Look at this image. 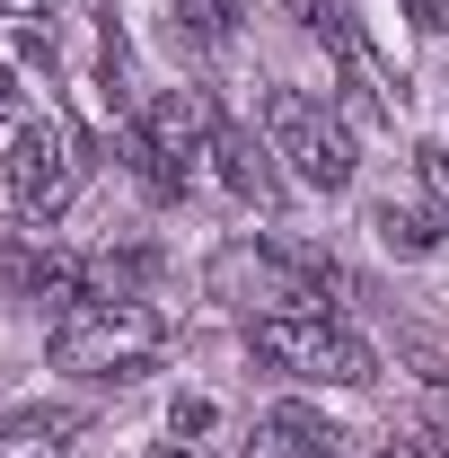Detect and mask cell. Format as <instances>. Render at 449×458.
<instances>
[{"instance_id": "cell-1", "label": "cell", "mask_w": 449, "mask_h": 458, "mask_svg": "<svg viewBox=\"0 0 449 458\" xmlns=\"http://www.w3.org/2000/svg\"><path fill=\"white\" fill-rule=\"evenodd\" d=\"M45 352H54V370H80V379H132L168 352V318L150 300H80V309H62Z\"/></svg>"}, {"instance_id": "cell-2", "label": "cell", "mask_w": 449, "mask_h": 458, "mask_svg": "<svg viewBox=\"0 0 449 458\" xmlns=\"http://www.w3.org/2000/svg\"><path fill=\"white\" fill-rule=\"evenodd\" d=\"M247 352L291 370V379H318V388H370L379 379V352L352 327H335V318H282V309H265V318H247Z\"/></svg>"}, {"instance_id": "cell-3", "label": "cell", "mask_w": 449, "mask_h": 458, "mask_svg": "<svg viewBox=\"0 0 449 458\" xmlns=\"http://www.w3.org/2000/svg\"><path fill=\"white\" fill-rule=\"evenodd\" d=\"M256 114H265L274 159L300 176V185H318V194H343V185H352V123H343L335 106H318L309 89H265Z\"/></svg>"}, {"instance_id": "cell-4", "label": "cell", "mask_w": 449, "mask_h": 458, "mask_svg": "<svg viewBox=\"0 0 449 458\" xmlns=\"http://www.w3.org/2000/svg\"><path fill=\"white\" fill-rule=\"evenodd\" d=\"M71 185H80V159H71L62 123H18V141H9V194H18V212L27 221H62Z\"/></svg>"}, {"instance_id": "cell-5", "label": "cell", "mask_w": 449, "mask_h": 458, "mask_svg": "<svg viewBox=\"0 0 449 458\" xmlns=\"http://www.w3.org/2000/svg\"><path fill=\"white\" fill-rule=\"evenodd\" d=\"M203 159H212V176H221L238 203H265V212L282 203L274 141H256V132H238V123H221V114H212V141H203Z\"/></svg>"}, {"instance_id": "cell-6", "label": "cell", "mask_w": 449, "mask_h": 458, "mask_svg": "<svg viewBox=\"0 0 449 458\" xmlns=\"http://www.w3.org/2000/svg\"><path fill=\"white\" fill-rule=\"evenodd\" d=\"M343 450V432L318 414V405H265L256 414V441H247V458H335Z\"/></svg>"}, {"instance_id": "cell-7", "label": "cell", "mask_w": 449, "mask_h": 458, "mask_svg": "<svg viewBox=\"0 0 449 458\" xmlns=\"http://www.w3.org/2000/svg\"><path fill=\"white\" fill-rule=\"evenodd\" d=\"M370 238H379L388 256H432V247H441V221L414 212V203H379V212H370Z\"/></svg>"}, {"instance_id": "cell-8", "label": "cell", "mask_w": 449, "mask_h": 458, "mask_svg": "<svg viewBox=\"0 0 449 458\" xmlns=\"http://www.w3.org/2000/svg\"><path fill=\"white\" fill-rule=\"evenodd\" d=\"M176 18H185L203 45H229V27H238V0H176Z\"/></svg>"}, {"instance_id": "cell-9", "label": "cell", "mask_w": 449, "mask_h": 458, "mask_svg": "<svg viewBox=\"0 0 449 458\" xmlns=\"http://www.w3.org/2000/svg\"><path fill=\"white\" fill-rule=\"evenodd\" d=\"M414 176H423V194L441 203V221H449V150L441 141H414Z\"/></svg>"}, {"instance_id": "cell-10", "label": "cell", "mask_w": 449, "mask_h": 458, "mask_svg": "<svg viewBox=\"0 0 449 458\" xmlns=\"http://www.w3.org/2000/svg\"><path fill=\"white\" fill-rule=\"evenodd\" d=\"M168 423H176V441H194V432H212V405H203V397H176Z\"/></svg>"}, {"instance_id": "cell-11", "label": "cell", "mask_w": 449, "mask_h": 458, "mask_svg": "<svg viewBox=\"0 0 449 458\" xmlns=\"http://www.w3.org/2000/svg\"><path fill=\"white\" fill-rule=\"evenodd\" d=\"M405 18H414V27L432 36V27H449V0H405Z\"/></svg>"}, {"instance_id": "cell-12", "label": "cell", "mask_w": 449, "mask_h": 458, "mask_svg": "<svg viewBox=\"0 0 449 458\" xmlns=\"http://www.w3.org/2000/svg\"><path fill=\"white\" fill-rule=\"evenodd\" d=\"M388 458H449V450H432V441H414V432H405V441H388Z\"/></svg>"}, {"instance_id": "cell-13", "label": "cell", "mask_w": 449, "mask_h": 458, "mask_svg": "<svg viewBox=\"0 0 449 458\" xmlns=\"http://www.w3.org/2000/svg\"><path fill=\"white\" fill-rule=\"evenodd\" d=\"M0 123H18V80L0 71Z\"/></svg>"}]
</instances>
